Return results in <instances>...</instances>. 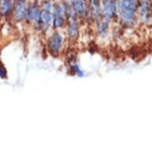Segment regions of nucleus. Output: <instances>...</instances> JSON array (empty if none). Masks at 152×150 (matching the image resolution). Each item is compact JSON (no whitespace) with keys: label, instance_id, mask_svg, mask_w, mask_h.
Returning <instances> with one entry per match:
<instances>
[{"label":"nucleus","instance_id":"nucleus-1","mask_svg":"<svg viewBox=\"0 0 152 150\" xmlns=\"http://www.w3.org/2000/svg\"><path fill=\"white\" fill-rule=\"evenodd\" d=\"M118 15L117 20L124 28L132 29L137 24L136 12L138 0H117Z\"/></svg>","mask_w":152,"mask_h":150},{"label":"nucleus","instance_id":"nucleus-2","mask_svg":"<svg viewBox=\"0 0 152 150\" xmlns=\"http://www.w3.org/2000/svg\"><path fill=\"white\" fill-rule=\"evenodd\" d=\"M137 24L146 26L152 21V7L148 0H138L136 12Z\"/></svg>","mask_w":152,"mask_h":150},{"label":"nucleus","instance_id":"nucleus-3","mask_svg":"<svg viewBox=\"0 0 152 150\" xmlns=\"http://www.w3.org/2000/svg\"><path fill=\"white\" fill-rule=\"evenodd\" d=\"M52 28L56 29V31L64 28L66 26V14L63 2H56V3H54L52 9Z\"/></svg>","mask_w":152,"mask_h":150},{"label":"nucleus","instance_id":"nucleus-4","mask_svg":"<svg viewBox=\"0 0 152 150\" xmlns=\"http://www.w3.org/2000/svg\"><path fill=\"white\" fill-rule=\"evenodd\" d=\"M86 12L85 18L88 23H94L102 18V1L100 0H86Z\"/></svg>","mask_w":152,"mask_h":150},{"label":"nucleus","instance_id":"nucleus-5","mask_svg":"<svg viewBox=\"0 0 152 150\" xmlns=\"http://www.w3.org/2000/svg\"><path fill=\"white\" fill-rule=\"evenodd\" d=\"M52 20H53L52 10L41 8L39 18L34 24H35L36 29L39 31H41L42 34H46L49 31V29L52 26Z\"/></svg>","mask_w":152,"mask_h":150},{"label":"nucleus","instance_id":"nucleus-6","mask_svg":"<svg viewBox=\"0 0 152 150\" xmlns=\"http://www.w3.org/2000/svg\"><path fill=\"white\" fill-rule=\"evenodd\" d=\"M46 44H47L48 52L54 57H56L61 53V50L64 45V38L59 31H55L49 37Z\"/></svg>","mask_w":152,"mask_h":150},{"label":"nucleus","instance_id":"nucleus-7","mask_svg":"<svg viewBox=\"0 0 152 150\" xmlns=\"http://www.w3.org/2000/svg\"><path fill=\"white\" fill-rule=\"evenodd\" d=\"M102 1V18L110 21L117 20L118 1L117 0H100Z\"/></svg>","mask_w":152,"mask_h":150},{"label":"nucleus","instance_id":"nucleus-8","mask_svg":"<svg viewBox=\"0 0 152 150\" xmlns=\"http://www.w3.org/2000/svg\"><path fill=\"white\" fill-rule=\"evenodd\" d=\"M66 34L67 38L70 41H75L78 39L80 34V28H79V19L76 18L75 15H71L69 18H66Z\"/></svg>","mask_w":152,"mask_h":150},{"label":"nucleus","instance_id":"nucleus-9","mask_svg":"<svg viewBox=\"0 0 152 150\" xmlns=\"http://www.w3.org/2000/svg\"><path fill=\"white\" fill-rule=\"evenodd\" d=\"M26 9H28L26 0H14L11 15L15 23H21V21L26 20Z\"/></svg>","mask_w":152,"mask_h":150},{"label":"nucleus","instance_id":"nucleus-10","mask_svg":"<svg viewBox=\"0 0 152 150\" xmlns=\"http://www.w3.org/2000/svg\"><path fill=\"white\" fill-rule=\"evenodd\" d=\"M40 11H41V4L38 1L31 2L28 5V9H26V23H35V21L39 18Z\"/></svg>","mask_w":152,"mask_h":150},{"label":"nucleus","instance_id":"nucleus-11","mask_svg":"<svg viewBox=\"0 0 152 150\" xmlns=\"http://www.w3.org/2000/svg\"><path fill=\"white\" fill-rule=\"evenodd\" d=\"M111 23H112V21L107 20V19H105L104 18H100L94 23L96 36L99 37V39H104L109 36L110 24Z\"/></svg>","mask_w":152,"mask_h":150},{"label":"nucleus","instance_id":"nucleus-12","mask_svg":"<svg viewBox=\"0 0 152 150\" xmlns=\"http://www.w3.org/2000/svg\"><path fill=\"white\" fill-rule=\"evenodd\" d=\"M71 8L78 19H84L86 12V3L85 0H70Z\"/></svg>","mask_w":152,"mask_h":150},{"label":"nucleus","instance_id":"nucleus-13","mask_svg":"<svg viewBox=\"0 0 152 150\" xmlns=\"http://www.w3.org/2000/svg\"><path fill=\"white\" fill-rule=\"evenodd\" d=\"M13 1L12 0H0V16L8 18L12 14Z\"/></svg>","mask_w":152,"mask_h":150},{"label":"nucleus","instance_id":"nucleus-14","mask_svg":"<svg viewBox=\"0 0 152 150\" xmlns=\"http://www.w3.org/2000/svg\"><path fill=\"white\" fill-rule=\"evenodd\" d=\"M70 71L72 74L74 75H77L78 77H83V75H84V73H83V71L81 70V68L79 67V65L76 63H72L70 65Z\"/></svg>","mask_w":152,"mask_h":150},{"label":"nucleus","instance_id":"nucleus-15","mask_svg":"<svg viewBox=\"0 0 152 150\" xmlns=\"http://www.w3.org/2000/svg\"><path fill=\"white\" fill-rule=\"evenodd\" d=\"M0 78H3V79L7 78V70L2 62H0Z\"/></svg>","mask_w":152,"mask_h":150},{"label":"nucleus","instance_id":"nucleus-16","mask_svg":"<svg viewBox=\"0 0 152 150\" xmlns=\"http://www.w3.org/2000/svg\"><path fill=\"white\" fill-rule=\"evenodd\" d=\"M148 2L150 3V5H151V7H152V0H148Z\"/></svg>","mask_w":152,"mask_h":150}]
</instances>
